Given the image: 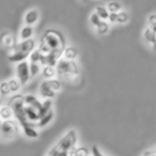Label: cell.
<instances>
[{
  "instance_id": "6da1fadb",
  "label": "cell",
  "mask_w": 156,
  "mask_h": 156,
  "mask_svg": "<svg viewBox=\"0 0 156 156\" xmlns=\"http://www.w3.org/2000/svg\"><path fill=\"white\" fill-rule=\"evenodd\" d=\"M37 48V43L33 39L27 41H20L17 45L9 51L8 59L12 63H20L23 61L28 60L30 54Z\"/></svg>"
},
{
  "instance_id": "7a4b0ae2",
  "label": "cell",
  "mask_w": 156,
  "mask_h": 156,
  "mask_svg": "<svg viewBox=\"0 0 156 156\" xmlns=\"http://www.w3.org/2000/svg\"><path fill=\"white\" fill-rule=\"evenodd\" d=\"M40 43L47 46L50 51L62 52L66 46V40L61 31L57 29H47L41 37Z\"/></svg>"
},
{
  "instance_id": "3957f363",
  "label": "cell",
  "mask_w": 156,
  "mask_h": 156,
  "mask_svg": "<svg viewBox=\"0 0 156 156\" xmlns=\"http://www.w3.org/2000/svg\"><path fill=\"white\" fill-rule=\"evenodd\" d=\"M57 76L67 81L77 80L80 74V67L76 61H67L61 58L56 65Z\"/></svg>"
},
{
  "instance_id": "277c9868",
  "label": "cell",
  "mask_w": 156,
  "mask_h": 156,
  "mask_svg": "<svg viewBox=\"0 0 156 156\" xmlns=\"http://www.w3.org/2000/svg\"><path fill=\"white\" fill-rule=\"evenodd\" d=\"M77 141H78L77 132H76L75 129H69L59 139L58 142L55 145H56L58 149H60L61 151L69 153V151L77 145Z\"/></svg>"
},
{
  "instance_id": "5b68a950",
  "label": "cell",
  "mask_w": 156,
  "mask_h": 156,
  "mask_svg": "<svg viewBox=\"0 0 156 156\" xmlns=\"http://www.w3.org/2000/svg\"><path fill=\"white\" fill-rule=\"evenodd\" d=\"M20 128V124L16 120L12 119L8 120V121H3L1 129H0V135L2 136V138L7 139V140H11L16 137Z\"/></svg>"
},
{
  "instance_id": "8992f818",
  "label": "cell",
  "mask_w": 156,
  "mask_h": 156,
  "mask_svg": "<svg viewBox=\"0 0 156 156\" xmlns=\"http://www.w3.org/2000/svg\"><path fill=\"white\" fill-rule=\"evenodd\" d=\"M15 76L22 86H25L31 80L30 69H29V61H23L16 64L15 66Z\"/></svg>"
},
{
  "instance_id": "52a82bcc",
  "label": "cell",
  "mask_w": 156,
  "mask_h": 156,
  "mask_svg": "<svg viewBox=\"0 0 156 156\" xmlns=\"http://www.w3.org/2000/svg\"><path fill=\"white\" fill-rule=\"evenodd\" d=\"M18 43V40L13 33L9 31L0 32V46L7 50H12Z\"/></svg>"
},
{
  "instance_id": "ba28073f",
  "label": "cell",
  "mask_w": 156,
  "mask_h": 156,
  "mask_svg": "<svg viewBox=\"0 0 156 156\" xmlns=\"http://www.w3.org/2000/svg\"><path fill=\"white\" fill-rule=\"evenodd\" d=\"M39 95L41 96L43 100H54L56 98L57 93L50 88L48 80L44 79L39 86Z\"/></svg>"
},
{
  "instance_id": "9c48e42d",
  "label": "cell",
  "mask_w": 156,
  "mask_h": 156,
  "mask_svg": "<svg viewBox=\"0 0 156 156\" xmlns=\"http://www.w3.org/2000/svg\"><path fill=\"white\" fill-rule=\"evenodd\" d=\"M40 20V12L37 9H30L24 15V25L34 27Z\"/></svg>"
},
{
  "instance_id": "30bf717a",
  "label": "cell",
  "mask_w": 156,
  "mask_h": 156,
  "mask_svg": "<svg viewBox=\"0 0 156 156\" xmlns=\"http://www.w3.org/2000/svg\"><path fill=\"white\" fill-rule=\"evenodd\" d=\"M79 56L78 49L75 46H65V48L62 51V57L61 58L67 61H76Z\"/></svg>"
},
{
  "instance_id": "8fae6325",
  "label": "cell",
  "mask_w": 156,
  "mask_h": 156,
  "mask_svg": "<svg viewBox=\"0 0 156 156\" xmlns=\"http://www.w3.org/2000/svg\"><path fill=\"white\" fill-rule=\"evenodd\" d=\"M33 35H34V27L24 25L18 33V40L20 41H27V40L33 39Z\"/></svg>"
},
{
  "instance_id": "7c38bea8",
  "label": "cell",
  "mask_w": 156,
  "mask_h": 156,
  "mask_svg": "<svg viewBox=\"0 0 156 156\" xmlns=\"http://www.w3.org/2000/svg\"><path fill=\"white\" fill-rule=\"evenodd\" d=\"M25 113H26V118L30 123H33L37 125V123L40 120V115L39 111L35 108L30 106H25Z\"/></svg>"
},
{
  "instance_id": "4fadbf2b",
  "label": "cell",
  "mask_w": 156,
  "mask_h": 156,
  "mask_svg": "<svg viewBox=\"0 0 156 156\" xmlns=\"http://www.w3.org/2000/svg\"><path fill=\"white\" fill-rule=\"evenodd\" d=\"M24 102L26 106L33 107V108H35L37 111H39V109L41 108V106H42V101L39 100V98L35 95H33V94L24 95Z\"/></svg>"
},
{
  "instance_id": "5bb4252c",
  "label": "cell",
  "mask_w": 156,
  "mask_h": 156,
  "mask_svg": "<svg viewBox=\"0 0 156 156\" xmlns=\"http://www.w3.org/2000/svg\"><path fill=\"white\" fill-rule=\"evenodd\" d=\"M41 75L44 77L45 80H50V79H54L57 78V69L56 66H51V65H44L42 67Z\"/></svg>"
},
{
  "instance_id": "9a60e30c",
  "label": "cell",
  "mask_w": 156,
  "mask_h": 156,
  "mask_svg": "<svg viewBox=\"0 0 156 156\" xmlns=\"http://www.w3.org/2000/svg\"><path fill=\"white\" fill-rule=\"evenodd\" d=\"M0 118L3 121H8V120L13 119L14 112L10 105H2V106L0 107Z\"/></svg>"
},
{
  "instance_id": "2e32d148",
  "label": "cell",
  "mask_w": 156,
  "mask_h": 156,
  "mask_svg": "<svg viewBox=\"0 0 156 156\" xmlns=\"http://www.w3.org/2000/svg\"><path fill=\"white\" fill-rule=\"evenodd\" d=\"M54 103L52 100H43L42 101V106L39 109V115H40V119L42 117H44L45 115H47L49 111L54 110Z\"/></svg>"
},
{
  "instance_id": "e0dca14e",
  "label": "cell",
  "mask_w": 156,
  "mask_h": 156,
  "mask_svg": "<svg viewBox=\"0 0 156 156\" xmlns=\"http://www.w3.org/2000/svg\"><path fill=\"white\" fill-rule=\"evenodd\" d=\"M69 156H91V152L85 147H77L76 145L69 151Z\"/></svg>"
},
{
  "instance_id": "ac0fdd59",
  "label": "cell",
  "mask_w": 156,
  "mask_h": 156,
  "mask_svg": "<svg viewBox=\"0 0 156 156\" xmlns=\"http://www.w3.org/2000/svg\"><path fill=\"white\" fill-rule=\"evenodd\" d=\"M22 130L25 136L30 139H35L39 137V132H37V128L35 125H28L26 127L22 128Z\"/></svg>"
},
{
  "instance_id": "d6986e66",
  "label": "cell",
  "mask_w": 156,
  "mask_h": 156,
  "mask_svg": "<svg viewBox=\"0 0 156 156\" xmlns=\"http://www.w3.org/2000/svg\"><path fill=\"white\" fill-rule=\"evenodd\" d=\"M8 83H9L10 87V91H11V94H17L20 93V89H22V83L18 81V79L16 77L14 78H10L8 80Z\"/></svg>"
},
{
  "instance_id": "ffe728a7",
  "label": "cell",
  "mask_w": 156,
  "mask_h": 156,
  "mask_svg": "<svg viewBox=\"0 0 156 156\" xmlns=\"http://www.w3.org/2000/svg\"><path fill=\"white\" fill-rule=\"evenodd\" d=\"M54 115H54V110L49 111L47 115H45L44 117H42L41 119L39 120V122L37 123V128H43V127H45V126H47L48 124L52 121V119H54Z\"/></svg>"
},
{
  "instance_id": "44dd1931",
  "label": "cell",
  "mask_w": 156,
  "mask_h": 156,
  "mask_svg": "<svg viewBox=\"0 0 156 156\" xmlns=\"http://www.w3.org/2000/svg\"><path fill=\"white\" fill-rule=\"evenodd\" d=\"M143 39H144V41L147 43L152 45V44H154L156 42V33L154 31H152L150 27H147L143 30Z\"/></svg>"
},
{
  "instance_id": "7402d4cb",
  "label": "cell",
  "mask_w": 156,
  "mask_h": 156,
  "mask_svg": "<svg viewBox=\"0 0 156 156\" xmlns=\"http://www.w3.org/2000/svg\"><path fill=\"white\" fill-rule=\"evenodd\" d=\"M94 29H95V31H96L98 34L105 35L109 32V30H110V24H109L107 20H102V23H101V24Z\"/></svg>"
},
{
  "instance_id": "603a6c76",
  "label": "cell",
  "mask_w": 156,
  "mask_h": 156,
  "mask_svg": "<svg viewBox=\"0 0 156 156\" xmlns=\"http://www.w3.org/2000/svg\"><path fill=\"white\" fill-rule=\"evenodd\" d=\"M94 12L98 14V16L102 20H107L109 17V14H110L108 10H107V8L103 7V5H98V7L95 8V10H94Z\"/></svg>"
},
{
  "instance_id": "cb8c5ba5",
  "label": "cell",
  "mask_w": 156,
  "mask_h": 156,
  "mask_svg": "<svg viewBox=\"0 0 156 156\" xmlns=\"http://www.w3.org/2000/svg\"><path fill=\"white\" fill-rule=\"evenodd\" d=\"M42 65L40 63H33V62H29V69H30V75H31V79L34 77H37V75L41 74L42 71Z\"/></svg>"
},
{
  "instance_id": "d4e9b609",
  "label": "cell",
  "mask_w": 156,
  "mask_h": 156,
  "mask_svg": "<svg viewBox=\"0 0 156 156\" xmlns=\"http://www.w3.org/2000/svg\"><path fill=\"white\" fill-rule=\"evenodd\" d=\"M106 8L109 13H119L120 11H122V5L118 1H110L107 3Z\"/></svg>"
},
{
  "instance_id": "484cf974",
  "label": "cell",
  "mask_w": 156,
  "mask_h": 156,
  "mask_svg": "<svg viewBox=\"0 0 156 156\" xmlns=\"http://www.w3.org/2000/svg\"><path fill=\"white\" fill-rule=\"evenodd\" d=\"M42 57H43V55L40 52V50L37 49V48H35V49L30 54V56H29V58H28V61L29 62L40 63V64H41Z\"/></svg>"
},
{
  "instance_id": "4316f807",
  "label": "cell",
  "mask_w": 156,
  "mask_h": 156,
  "mask_svg": "<svg viewBox=\"0 0 156 156\" xmlns=\"http://www.w3.org/2000/svg\"><path fill=\"white\" fill-rule=\"evenodd\" d=\"M48 83H49L50 88H51L56 93H58V92H60L61 90H62V83H61V80L59 78L50 79V80H48Z\"/></svg>"
},
{
  "instance_id": "83f0119b",
  "label": "cell",
  "mask_w": 156,
  "mask_h": 156,
  "mask_svg": "<svg viewBox=\"0 0 156 156\" xmlns=\"http://www.w3.org/2000/svg\"><path fill=\"white\" fill-rule=\"evenodd\" d=\"M47 156H69V153L64 151H61L56 145H52L49 151H48Z\"/></svg>"
},
{
  "instance_id": "f1b7e54d",
  "label": "cell",
  "mask_w": 156,
  "mask_h": 156,
  "mask_svg": "<svg viewBox=\"0 0 156 156\" xmlns=\"http://www.w3.org/2000/svg\"><path fill=\"white\" fill-rule=\"evenodd\" d=\"M128 20H129V14L127 13L126 11H120L118 13V22L117 24H121V25H124V24H127Z\"/></svg>"
},
{
  "instance_id": "f546056e",
  "label": "cell",
  "mask_w": 156,
  "mask_h": 156,
  "mask_svg": "<svg viewBox=\"0 0 156 156\" xmlns=\"http://www.w3.org/2000/svg\"><path fill=\"white\" fill-rule=\"evenodd\" d=\"M0 94L2 96H8L11 95V91H10V87L9 83L7 81H1L0 83Z\"/></svg>"
},
{
  "instance_id": "4dcf8cb0",
  "label": "cell",
  "mask_w": 156,
  "mask_h": 156,
  "mask_svg": "<svg viewBox=\"0 0 156 156\" xmlns=\"http://www.w3.org/2000/svg\"><path fill=\"white\" fill-rule=\"evenodd\" d=\"M89 23L90 25H91L93 28H96V27L98 26V25L102 23V20H101L100 17L98 16V14L95 13V12H93V13L90 15V18H89Z\"/></svg>"
},
{
  "instance_id": "1f68e13d",
  "label": "cell",
  "mask_w": 156,
  "mask_h": 156,
  "mask_svg": "<svg viewBox=\"0 0 156 156\" xmlns=\"http://www.w3.org/2000/svg\"><path fill=\"white\" fill-rule=\"evenodd\" d=\"M108 23L109 24H117L118 22V13H110L109 14V17H108Z\"/></svg>"
},
{
  "instance_id": "d6a6232c",
  "label": "cell",
  "mask_w": 156,
  "mask_h": 156,
  "mask_svg": "<svg viewBox=\"0 0 156 156\" xmlns=\"http://www.w3.org/2000/svg\"><path fill=\"white\" fill-rule=\"evenodd\" d=\"M91 154L93 156H105L104 154L102 153V152H101V150L98 149V147H96V145H93V147H92V149H91Z\"/></svg>"
},
{
  "instance_id": "836d02e7",
  "label": "cell",
  "mask_w": 156,
  "mask_h": 156,
  "mask_svg": "<svg viewBox=\"0 0 156 156\" xmlns=\"http://www.w3.org/2000/svg\"><path fill=\"white\" fill-rule=\"evenodd\" d=\"M147 25H149V26H151V25L155 24V23H156V13L150 14V15L147 16Z\"/></svg>"
},
{
  "instance_id": "e575fe53",
  "label": "cell",
  "mask_w": 156,
  "mask_h": 156,
  "mask_svg": "<svg viewBox=\"0 0 156 156\" xmlns=\"http://www.w3.org/2000/svg\"><path fill=\"white\" fill-rule=\"evenodd\" d=\"M142 156H156V147L147 150V151L142 154Z\"/></svg>"
},
{
  "instance_id": "d590c367",
  "label": "cell",
  "mask_w": 156,
  "mask_h": 156,
  "mask_svg": "<svg viewBox=\"0 0 156 156\" xmlns=\"http://www.w3.org/2000/svg\"><path fill=\"white\" fill-rule=\"evenodd\" d=\"M147 27H150V28H151V30L154 31V32L156 33V23H155V24H153V25H151V26H147Z\"/></svg>"
},
{
  "instance_id": "8d00e7d4",
  "label": "cell",
  "mask_w": 156,
  "mask_h": 156,
  "mask_svg": "<svg viewBox=\"0 0 156 156\" xmlns=\"http://www.w3.org/2000/svg\"><path fill=\"white\" fill-rule=\"evenodd\" d=\"M151 47H152V49H153L154 51H156V42H155V43H154V44H152Z\"/></svg>"
},
{
  "instance_id": "74e56055",
  "label": "cell",
  "mask_w": 156,
  "mask_h": 156,
  "mask_svg": "<svg viewBox=\"0 0 156 156\" xmlns=\"http://www.w3.org/2000/svg\"><path fill=\"white\" fill-rule=\"evenodd\" d=\"M2 123H3V120L0 118V129H1V126H2Z\"/></svg>"
},
{
  "instance_id": "f35d334b",
  "label": "cell",
  "mask_w": 156,
  "mask_h": 156,
  "mask_svg": "<svg viewBox=\"0 0 156 156\" xmlns=\"http://www.w3.org/2000/svg\"><path fill=\"white\" fill-rule=\"evenodd\" d=\"M2 106V101H1V98H0V107Z\"/></svg>"
},
{
  "instance_id": "ab89813d",
  "label": "cell",
  "mask_w": 156,
  "mask_h": 156,
  "mask_svg": "<svg viewBox=\"0 0 156 156\" xmlns=\"http://www.w3.org/2000/svg\"><path fill=\"white\" fill-rule=\"evenodd\" d=\"M83 1H92V0H83Z\"/></svg>"
},
{
  "instance_id": "60d3db41",
  "label": "cell",
  "mask_w": 156,
  "mask_h": 156,
  "mask_svg": "<svg viewBox=\"0 0 156 156\" xmlns=\"http://www.w3.org/2000/svg\"><path fill=\"white\" fill-rule=\"evenodd\" d=\"M91 156H93V155H92V154H91Z\"/></svg>"
}]
</instances>
